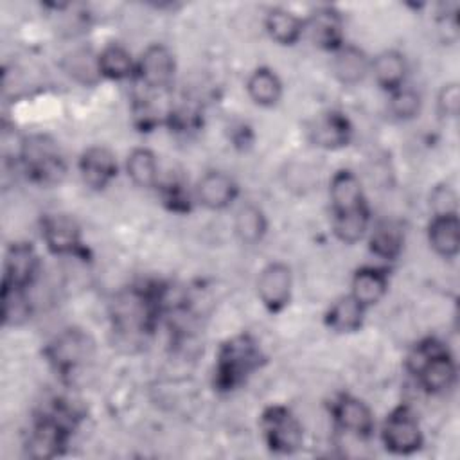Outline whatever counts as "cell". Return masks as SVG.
<instances>
[{
  "mask_svg": "<svg viewBox=\"0 0 460 460\" xmlns=\"http://www.w3.org/2000/svg\"><path fill=\"white\" fill-rule=\"evenodd\" d=\"M259 429L266 447L275 455H293L302 447L304 429L293 411L282 404L264 408Z\"/></svg>",
  "mask_w": 460,
  "mask_h": 460,
  "instance_id": "obj_5",
  "label": "cell"
},
{
  "mask_svg": "<svg viewBox=\"0 0 460 460\" xmlns=\"http://www.w3.org/2000/svg\"><path fill=\"white\" fill-rule=\"evenodd\" d=\"M331 415L341 431L356 438H368L374 433L376 420L370 406L354 395H338L331 404Z\"/></svg>",
  "mask_w": 460,
  "mask_h": 460,
  "instance_id": "obj_10",
  "label": "cell"
},
{
  "mask_svg": "<svg viewBox=\"0 0 460 460\" xmlns=\"http://www.w3.org/2000/svg\"><path fill=\"white\" fill-rule=\"evenodd\" d=\"M331 70L338 83L345 86H354L361 83L370 72V59L361 49L343 43L338 50L332 52Z\"/></svg>",
  "mask_w": 460,
  "mask_h": 460,
  "instance_id": "obj_18",
  "label": "cell"
},
{
  "mask_svg": "<svg viewBox=\"0 0 460 460\" xmlns=\"http://www.w3.org/2000/svg\"><path fill=\"white\" fill-rule=\"evenodd\" d=\"M428 243L433 252L444 259H455L460 252V219L458 214L431 216L428 225Z\"/></svg>",
  "mask_w": 460,
  "mask_h": 460,
  "instance_id": "obj_20",
  "label": "cell"
},
{
  "mask_svg": "<svg viewBox=\"0 0 460 460\" xmlns=\"http://www.w3.org/2000/svg\"><path fill=\"white\" fill-rule=\"evenodd\" d=\"M304 34L309 38V41L314 47H318L322 50L334 52L345 43V40H343V18L331 5L316 7L304 20Z\"/></svg>",
  "mask_w": 460,
  "mask_h": 460,
  "instance_id": "obj_12",
  "label": "cell"
},
{
  "mask_svg": "<svg viewBox=\"0 0 460 460\" xmlns=\"http://www.w3.org/2000/svg\"><path fill=\"white\" fill-rule=\"evenodd\" d=\"M176 61L171 49L162 43H151L137 59L135 77L147 90H164L172 83Z\"/></svg>",
  "mask_w": 460,
  "mask_h": 460,
  "instance_id": "obj_7",
  "label": "cell"
},
{
  "mask_svg": "<svg viewBox=\"0 0 460 460\" xmlns=\"http://www.w3.org/2000/svg\"><path fill=\"white\" fill-rule=\"evenodd\" d=\"M307 133L313 146L325 151H336L349 146L352 138V124L341 111L331 110L320 113L311 122Z\"/></svg>",
  "mask_w": 460,
  "mask_h": 460,
  "instance_id": "obj_13",
  "label": "cell"
},
{
  "mask_svg": "<svg viewBox=\"0 0 460 460\" xmlns=\"http://www.w3.org/2000/svg\"><path fill=\"white\" fill-rule=\"evenodd\" d=\"M162 198L164 201L169 203V207L176 212H187L189 207H190V201H189V194H185L183 187L178 183V181H172V183H167L162 187Z\"/></svg>",
  "mask_w": 460,
  "mask_h": 460,
  "instance_id": "obj_35",
  "label": "cell"
},
{
  "mask_svg": "<svg viewBox=\"0 0 460 460\" xmlns=\"http://www.w3.org/2000/svg\"><path fill=\"white\" fill-rule=\"evenodd\" d=\"M74 424V413L63 406L40 417L27 438L25 449L31 458H56L63 455Z\"/></svg>",
  "mask_w": 460,
  "mask_h": 460,
  "instance_id": "obj_3",
  "label": "cell"
},
{
  "mask_svg": "<svg viewBox=\"0 0 460 460\" xmlns=\"http://www.w3.org/2000/svg\"><path fill=\"white\" fill-rule=\"evenodd\" d=\"M266 232H268L266 212L252 201L243 203L237 208L235 216H234V234H235V237L243 244L253 246V244H259L264 239Z\"/></svg>",
  "mask_w": 460,
  "mask_h": 460,
  "instance_id": "obj_26",
  "label": "cell"
},
{
  "mask_svg": "<svg viewBox=\"0 0 460 460\" xmlns=\"http://www.w3.org/2000/svg\"><path fill=\"white\" fill-rule=\"evenodd\" d=\"M90 349L92 343L83 331L66 329L49 343L45 354L58 372L70 374L88 358Z\"/></svg>",
  "mask_w": 460,
  "mask_h": 460,
  "instance_id": "obj_11",
  "label": "cell"
},
{
  "mask_svg": "<svg viewBox=\"0 0 460 460\" xmlns=\"http://www.w3.org/2000/svg\"><path fill=\"white\" fill-rule=\"evenodd\" d=\"M38 271V253L31 243H13L4 262V282L14 288H29Z\"/></svg>",
  "mask_w": 460,
  "mask_h": 460,
  "instance_id": "obj_17",
  "label": "cell"
},
{
  "mask_svg": "<svg viewBox=\"0 0 460 460\" xmlns=\"http://www.w3.org/2000/svg\"><path fill=\"white\" fill-rule=\"evenodd\" d=\"M261 359V349L250 334L232 336L217 350L214 386L221 392L235 390L259 368Z\"/></svg>",
  "mask_w": 460,
  "mask_h": 460,
  "instance_id": "obj_1",
  "label": "cell"
},
{
  "mask_svg": "<svg viewBox=\"0 0 460 460\" xmlns=\"http://www.w3.org/2000/svg\"><path fill=\"white\" fill-rule=\"evenodd\" d=\"M41 239L54 255H77L83 250L81 226L68 214H47L41 219Z\"/></svg>",
  "mask_w": 460,
  "mask_h": 460,
  "instance_id": "obj_9",
  "label": "cell"
},
{
  "mask_svg": "<svg viewBox=\"0 0 460 460\" xmlns=\"http://www.w3.org/2000/svg\"><path fill=\"white\" fill-rule=\"evenodd\" d=\"M31 316L27 288L2 284V322L4 325H22Z\"/></svg>",
  "mask_w": 460,
  "mask_h": 460,
  "instance_id": "obj_29",
  "label": "cell"
},
{
  "mask_svg": "<svg viewBox=\"0 0 460 460\" xmlns=\"http://www.w3.org/2000/svg\"><path fill=\"white\" fill-rule=\"evenodd\" d=\"M388 291V275L377 266H361L350 280V293L365 309L381 302Z\"/></svg>",
  "mask_w": 460,
  "mask_h": 460,
  "instance_id": "obj_19",
  "label": "cell"
},
{
  "mask_svg": "<svg viewBox=\"0 0 460 460\" xmlns=\"http://www.w3.org/2000/svg\"><path fill=\"white\" fill-rule=\"evenodd\" d=\"M408 65L399 50H383L370 61V74L376 84L385 92H394L404 86Z\"/></svg>",
  "mask_w": 460,
  "mask_h": 460,
  "instance_id": "obj_21",
  "label": "cell"
},
{
  "mask_svg": "<svg viewBox=\"0 0 460 460\" xmlns=\"http://www.w3.org/2000/svg\"><path fill=\"white\" fill-rule=\"evenodd\" d=\"M408 370L428 394L447 392L456 381V363L447 347L435 338H426L415 345L408 356Z\"/></svg>",
  "mask_w": 460,
  "mask_h": 460,
  "instance_id": "obj_2",
  "label": "cell"
},
{
  "mask_svg": "<svg viewBox=\"0 0 460 460\" xmlns=\"http://www.w3.org/2000/svg\"><path fill=\"white\" fill-rule=\"evenodd\" d=\"M70 74H74L75 79L83 81V83H90L93 77L99 75V68H97V56H90V52H79L74 54L70 59V66H68ZM101 77V75H99Z\"/></svg>",
  "mask_w": 460,
  "mask_h": 460,
  "instance_id": "obj_34",
  "label": "cell"
},
{
  "mask_svg": "<svg viewBox=\"0 0 460 460\" xmlns=\"http://www.w3.org/2000/svg\"><path fill=\"white\" fill-rule=\"evenodd\" d=\"M97 68L101 77H106L111 81H122V79L135 77L137 61L133 59L131 52L124 45L108 43L97 54Z\"/></svg>",
  "mask_w": 460,
  "mask_h": 460,
  "instance_id": "obj_27",
  "label": "cell"
},
{
  "mask_svg": "<svg viewBox=\"0 0 460 460\" xmlns=\"http://www.w3.org/2000/svg\"><path fill=\"white\" fill-rule=\"evenodd\" d=\"M456 192L447 183H438L429 190V210L433 216H447V214H458V203H456Z\"/></svg>",
  "mask_w": 460,
  "mask_h": 460,
  "instance_id": "obj_32",
  "label": "cell"
},
{
  "mask_svg": "<svg viewBox=\"0 0 460 460\" xmlns=\"http://www.w3.org/2000/svg\"><path fill=\"white\" fill-rule=\"evenodd\" d=\"M370 226V208L343 214V216H332V232L334 235L345 243L354 244L365 237Z\"/></svg>",
  "mask_w": 460,
  "mask_h": 460,
  "instance_id": "obj_30",
  "label": "cell"
},
{
  "mask_svg": "<svg viewBox=\"0 0 460 460\" xmlns=\"http://www.w3.org/2000/svg\"><path fill=\"white\" fill-rule=\"evenodd\" d=\"M293 273L280 261L266 264L257 277V296L270 313H280L291 300Z\"/></svg>",
  "mask_w": 460,
  "mask_h": 460,
  "instance_id": "obj_8",
  "label": "cell"
},
{
  "mask_svg": "<svg viewBox=\"0 0 460 460\" xmlns=\"http://www.w3.org/2000/svg\"><path fill=\"white\" fill-rule=\"evenodd\" d=\"M126 174L140 189H155L160 183L156 155L147 147H135L126 158Z\"/></svg>",
  "mask_w": 460,
  "mask_h": 460,
  "instance_id": "obj_28",
  "label": "cell"
},
{
  "mask_svg": "<svg viewBox=\"0 0 460 460\" xmlns=\"http://www.w3.org/2000/svg\"><path fill=\"white\" fill-rule=\"evenodd\" d=\"M282 81L270 66L255 68L246 79V93L261 108L275 106L282 99Z\"/></svg>",
  "mask_w": 460,
  "mask_h": 460,
  "instance_id": "obj_24",
  "label": "cell"
},
{
  "mask_svg": "<svg viewBox=\"0 0 460 460\" xmlns=\"http://www.w3.org/2000/svg\"><path fill=\"white\" fill-rule=\"evenodd\" d=\"M420 108H422L420 95L413 88L401 86V88L390 92L388 111L392 113V117L395 120H401V122L411 120V119L419 117Z\"/></svg>",
  "mask_w": 460,
  "mask_h": 460,
  "instance_id": "obj_31",
  "label": "cell"
},
{
  "mask_svg": "<svg viewBox=\"0 0 460 460\" xmlns=\"http://www.w3.org/2000/svg\"><path fill=\"white\" fill-rule=\"evenodd\" d=\"M196 201L208 210H225L239 196L237 181L223 171H207L194 187Z\"/></svg>",
  "mask_w": 460,
  "mask_h": 460,
  "instance_id": "obj_15",
  "label": "cell"
},
{
  "mask_svg": "<svg viewBox=\"0 0 460 460\" xmlns=\"http://www.w3.org/2000/svg\"><path fill=\"white\" fill-rule=\"evenodd\" d=\"M404 246V232L397 221L381 219L368 234V250L383 261H395Z\"/></svg>",
  "mask_w": 460,
  "mask_h": 460,
  "instance_id": "obj_22",
  "label": "cell"
},
{
  "mask_svg": "<svg viewBox=\"0 0 460 460\" xmlns=\"http://www.w3.org/2000/svg\"><path fill=\"white\" fill-rule=\"evenodd\" d=\"M381 440L386 451L401 456L413 455L422 447L424 435L410 406L401 404L386 415L381 426Z\"/></svg>",
  "mask_w": 460,
  "mask_h": 460,
  "instance_id": "obj_6",
  "label": "cell"
},
{
  "mask_svg": "<svg viewBox=\"0 0 460 460\" xmlns=\"http://www.w3.org/2000/svg\"><path fill=\"white\" fill-rule=\"evenodd\" d=\"M264 29L275 43L289 47L304 36V20L284 7H271L264 16Z\"/></svg>",
  "mask_w": 460,
  "mask_h": 460,
  "instance_id": "obj_25",
  "label": "cell"
},
{
  "mask_svg": "<svg viewBox=\"0 0 460 460\" xmlns=\"http://www.w3.org/2000/svg\"><path fill=\"white\" fill-rule=\"evenodd\" d=\"M437 111L442 119H456L460 111V86L451 81L440 86L437 93Z\"/></svg>",
  "mask_w": 460,
  "mask_h": 460,
  "instance_id": "obj_33",
  "label": "cell"
},
{
  "mask_svg": "<svg viewBox=\"0 0 460 460\" xmlns=\"http://www.w3.org/2000/svg\"><path fill=\"white\" fill-rule=\"evenodd\" d=\"M329 198L332 216H343L368 208L361 181L349 169H340L332 174L329 183Z\"/></svg>",
  "mask_w": 460,
  "mask_h": 460,
  "instance_id": "obj_16",
  "label": "cell"
},
{
  "mask_svg": "<svg viewBox=\"0 0 460 460\" xmlns=\"http://www.w3.org/2000/svg\"><path fill=\"white\" fill-rule=\"evenodd\" d=\"M20 162L27 176L41 185L59 183L66 165L58 144L47 135H31L20 146Z\"/></svg>",
  "mask_w": 460,
  "mask_h": 460,
  "instance_id": "obj_4",
  "label": "cell"
},
{
  "mask_svg": "<svg viewBox=\"0 0 460 460\" xmlns=\"http://www.w3.org/2000/svg\"><path fill=\"white\" fill-rule=\"evenodd\" d=\"M365 313L367 309L352 295H343L331 304L323 316V322L334 332H356L363 325Z\"/></svg>",
  "mask_w": 460,
  "mask_h": 460,
  "instance_id": "obj_23",
  "label": "cell"
},
{
  "mask_svg": "<svg viewBox=\"0 0 460 460\" xmlns=\"http://www.w3.org/2000/svg\"><path fill=\"white\" fill-rule=\"evenodd\" d=\"M77 167L84 185L93 190L106 189L119 171L117 158L106 146H90L84 149L79 156Z\"/></svg>",
  "mask_w": 460,
  "mask_h": 460,
  "instance_id": "obj_14",
  "label": "cell"
}]
</instances>
